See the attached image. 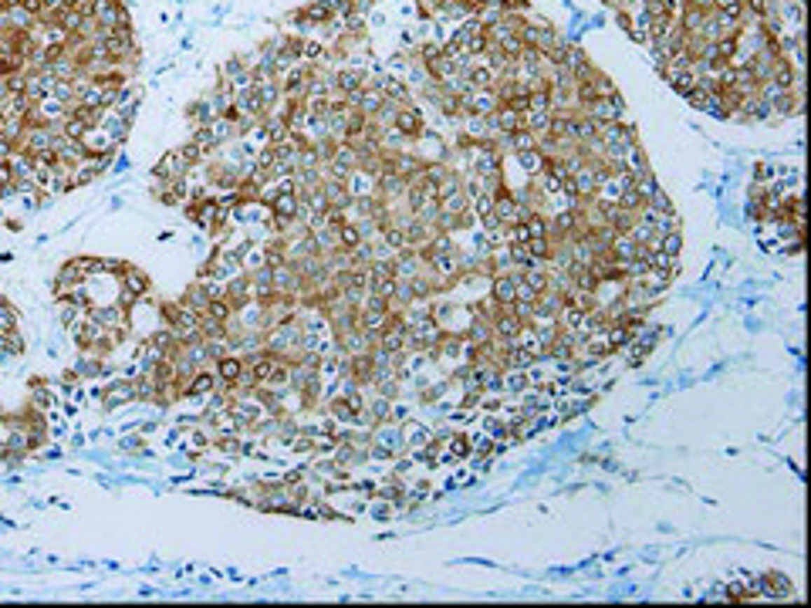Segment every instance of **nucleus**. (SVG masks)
Returning <instances> with one entry per match:
<instances>
[{"mask_svg": "<svg viewBox=\"0 0 811 608\" xmlns=\"http://www.w3.org/2000/svg\"><path fill=\"white\" fill-rule=\"evenodd\" d=\"M0 352H4V355H11V359H18L20 352H24V338H20L18 328H11V331H4V335H0Z\"/></svg>", "mask_w": 811, "mask_h": 608, "instance_id": "nucleus-11", "label": "nucleus"}, {"mask_svg": "<svg viewBox=\"0 0 811 608\" xmlns=\"http://www.w3.org/2000/svg\"><path fill=\"white\" fill-rule=\"evenodd\" d=\"M429 436H433V433H429L426 426H420V422H409V419L403 422V443H406V450H420V446H423Z\"/></svg>", "mask_w": 811, "mask_h": 608, "instance_id": "nucleus-8", "label": "nucleus"}, {"mask_svg": "<svg viewBox=\"0 0 811 608\" xmlns=\"http://www.w3.org/2000/svg\"><path fill=\"white\" fill-rule=\"evenodd\" d=\"M679 247H683V237H679V230H673V233H663V237L656 240V250L670 254V257H679Z\"/></svg>", "mask_w": 811, "mask_h": 608, "instance_id": "nucleus-13", "label": "nucleus"}, {"mask_svg": "<svg viewBox=\"0 0 811 608\" xmlns=\"http://www.w3.org/2000/svg\"><path fill=\"white\" fill-rule=\"evenodd\" d=\"M207 318H213V322H220V324H227L233 318V308L227 298H213L210 304H207V311H203Z\"/></svg>", "mask_w": 811, "mask_h": 608, "instance_id": "nucleus-10", "label": "nucleus"}, {"mask_svg": "<svg viewBox=\"0 0 811 608\" xmlns=\"http://www.w3.org/2000/svg\"><path fill=\"white\" fill-rule=\"evenodd\" d=\"M768 179H774V166H757V183H768Z\"/></svg>", "mask_w": 811, "mask_h": 608, "instance_id": "nucleus-16", "label": "nucleus"}, {"mask_svg": "<svg viewBox=\"0 0 811 608\" xmlns=\"http://www.w3.org/2000/svg\"><path fill=\"white\" fill-rule=\"evenodd\" d=\"M216 392V372L213 368H196L190 379V396H213Z\"/></svg>", "mask_w": 811, "mask_h": 608, "instance_id": "nucleus-7", "label": "nucleus"}, {"mask_svg": "<svg viewBox=\"0 0 811 608\" xmlns=\"http://www.w3.org/2000/svg\"><path fill=\"white\" fill-rule=\"evenodd\" d=\"M122 287L129 291V294H135V298H142L146 291H149V277L139 270V267H132V264H125V270H122Z\"/></svg>", "mask_w": 811, "mask_h": 608, "instance_id": "nucleus-5", "label": "nucleus"}, {"mask_svg": "<svg viewBox=\"0 0 811 608\" xmlns=\"http://www.w3.org/2000/svg\"><path fill=\"white\" fill-rule=\"evenodd\" d=\"M470 456H473V439L466 436V433H450V436H446L443 460L460 463V460H470Z\"/></svg>", "mask_w": 811, "mask_h": 608, "instance_id": "nucleus-2", "label": "nucleus"}, {"mask_svg": "<svg viewBox=\"0 0 811 608\" xmlns=\"http://www.w3.org/2000/svg\"><path fill=\"white\" fill-rule=\"evenodd\" d=\"M524 247H527V254H531V261L548 264V257H551V240H548V237H531Z\"/></svg>", "mask_w": 811, "mask_h": 608, "instance_id": "nucleus-12", "label": "nucleus"}, {"mask_svg": "<svg viewBox=\"0 0 811 608\" xmlns=\"http://www.w3.org/2000/svg\"><path fill=\"white\" fill-rule=\"evenodd\" d=\"M335 237H338V250H355L362 244V233H359L355 223H342V227L335 230Z\"/></svg>", "mask_w": 811, "mask_h": 608, "instance_id": "nucleus-9", "label": "nucleus"}, {"mask_svg": "<svg viewBox=\"0 0 811 608\" xmlns=\"http://www.w3.org/2000/svg\"><path fill=\"white\" fill-rule=\"evenodd\" d=\"M514 274H494L490 277V298H494V304H511L514 301Z\"/></svg>", "mask_w": 811, "mask_h": 608, "instance_id": "nucleus-4", "label": "nucleus"}, {"mask_svg": "<svg viewBox=\"0 0 811 608\" xmlns=\"http://www.w3.org/2000/svg\"><path fill=\"white\" fill-rule=\"evenodd\" d=\"M392 511H396V504H392V500H386V497H379V500H372V504H368V513H372L375 520H389V517H392Z\"/></svg>", "mask_w": 811, "mask_h": 608, "instance_id": "nucleus-15", "label": "nucleus"}, {"mask_svg": "<svg viewBox=\"0 0 811 608\" xmlns=\"http://www.w3.org/2000/svg\"><path fill=\"white\" fill-rule=\"evenodd\" d=\"M616 203H618V209H625V213H639V209L646 207V200H642L636 190H625V193H622V196L616 200Z\"/></svg>", "mask_w": 811, "mask_h": 608, "instance_id": "nucleus-14", "label": "nucleus"}, {"mask_svg": "<svg viewBox=\"0 0 811 608\" xmlns=\"http://www.w3.org/2000/svg\"><path fill=\"white\" fill-rule=\"evenodd\" d=\"M524 389H527V368H504L501 392H507V396H521Z\"/></svg>", "mask_w": 811, "mask_h": 608, "instance_id": "nucleus-6", "label": "nucleus"}, {"mask_svg": "<svg viewBox=\"0 0 811 608\" xmlns=\"http://www.w3.org/2000/svg\"><path fill=\"white\" fill-rule=\"evenodd\" d=\"M135 399V385L132 379H118L112 382L109 389H105V396H102V402H105V409H116V406H122V402H132Z\"/></svg>", "mask_w": 811, "mask_h": 608, "instance_id": "nucleus-3", "label": "nucleus"}, {"mask_svg": "<svg viewBox=\"0 0 811 608\" xmlns=\"http://www.w3.org/2000/svg\"><path fill=\"white\" fill-rule=\"evenodd\" d=\"M754 585L761 591V598H791V581L781 571H768V574L754 578Z\"/></svg>", "mask_w": 811, "mask_h": 608, "instance_id": "nucleus-1", "label": "nucleus"}]
</instances>
